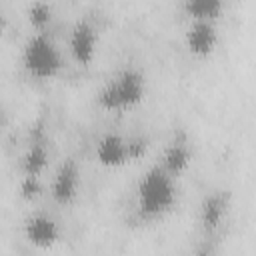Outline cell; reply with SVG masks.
<instances>
[{
  "mask_svg": "<svg viewBox=\"0 0 256 256\" xmlns=\"http://www.w3.org/2000/svg\"><path fill=\"white\" fill-rule=\"evenodd\" d=\"M138 212L144 218H158L166 214L176 202L174 176H170L160 164L146 170L138 182Z\"/></svg>",
  "mask_w": 256,
  "mask_h": 256,
  "instance_id": "1",
  "label": "cell"
},
{
  "mask_svg": "<svg viewBox=\"0 0 256 256\" xmlns=\"http://www.w3.org/2000/svg\"><path fill=\"white\" fill-rule=\"evenodd\" d=\"M146 94V80L144 76L134 70L126 68L114 78H110L98 92V104L104 110H126L134 108L144 100Z\"/></svg>",
  "mask_w": 256,
  "mask_h": 256,
  "instance_id": "2",
  "label": "cell"
},
{
  "mask_svg": "<svg viewBox=\"0 0 256 256\" xmlns=\"http://www.w3.org/2000/svg\"><path fill=\"white\" fill-rule=\"evenodd\" d=\"M22 64L30 76L50 80L62 68V54L56 42L46 32H36L24 44Z\"/></svg>",
  "mask_w": 256,
  "mask_h": 256,
  "instance_id": "3",
  "label": "cell"
},
{
  "mask_svg": "<svg viewBox=\"0 0 256 256\" xmlns=\"http://www.w3.org/2000/svg\"><path fill=\"white\" fill-rule=\"evenodd\" d=\"M96 46H98V30H96V26L86 18L78 20L72 26L70 38H68V48H70L72 58L78 64L88 66L94 60Z\"/></svg>",
  "mask_w": 256,
  "mask_h": 256,
  "instance_id": "4",
  "label": "cell"
},
{
  "mask_svg": "<svg viewBox=\"0 0 256 256\" xmlns=\"http://www.w3.org/2000/svg\"><path fill=\"white\" fill-rule=\"evenodd\" d=\"M94 156L106 168H118L124 166L128 160H132L128 140L116 132H106L98 138L94 146Z\"/></svg>",
  "mask_w": 256,
  "mask_h": 256,
  "instance_id": "5",
  "label": "cell"
},
{
  "mask_svg": "<svg viewBox=\"0 0 256 256\" xmlns=\"http://www.w3.org/2000/svg\"><path fill=\"white\" fill-rule=\"evenodd\" d=\"M78 184H80V168L72 158H68L58 166V170L52 178L50 194H52L54 202L70 204L78 194Z\"/></svg>",
  "mask_w": 256,
  "mask_h": 256,
  "instance_id": "6",
  "label": "cell"
},
{
  "mask_svg": "<svg viewBox=\"0 0 256 256\" xmlns=\"http://www.w3.org/2000/svg\"><path fill=\"white\" fill-rule=\"evenodd\" d=\"M186 48L194 56H208L218 44V30L212 20H190L184 32Z\"/></svg>",
  "mask_w": 256,
  "mask_h": 256,
  "instance_id": "7",
  "label": "cell"
},
{
  "mask_svg": "<svg viewBox=\"0 0 256 256\" xmlns=\"http://www.w3.org/2000/svg\"><path fill=\"white\" fill-rule=\"evenodd\" d=\"M26 240L36 248H52L60 240V226L50 214H34L24 224Z\"/></svg>",
  "mask_w": 256,
  "mask_h": 256,
  "instance_id": "8",
  "label": "cell"
},
{
  "mask_svg": "<svg viewBox=\"0 0 256 256\" xmlns=\"http://www.w3.org/2000/svg\"><path fill=\"white\" fill-rule=\"evenodd\" d=\"M228 212V198L222 192H212L208 194L202 204H200V224L206 232H214L220 228L222 220L226 218Z\"/></svg>",
  "mask_w": 256,
  "mask_h": 256,
  "instance_id": "9",
  "label": "cell"
},
{
  "mask_svg": "<svg viewBox=\"0 0 256 256\" xmlns=\"http://www.w3.org/2000/svg\"><path fill=\"white\" fill-rule=\"evenodd\" d=\"M190 162H192V150H190L188 142L186 140H172L162 154L160 166L170 176H178L190 166Z\"/></svg>",
  "mask_w": 256,
  "mask_h": 256,
  "instance_id": "10",
  "label": "cell"
},
{
  "mask_svg": "<svg viewBox=\"0 0 256 256\" xmlns=\"http://www.w3.org/2000/svg\"><path fill=\"white\" fill-rule=\"evenodd\" d=\"M48 160H50V152H48L46 144L44 142H32L20 160L22 174L24 176H40L46 170Z\"/></svg>",
  "mask_w": 256,
  "mask_h": 256,
  "instance_id": "11",
  "label": "cell"
},
{
  "mask_svg": "<svg viewBox=\"0 0 256 256\" xmlns=\"http://www.w3.org/2000/svg\"><path fill=\"white\" fill-rule=\"evenodd\" d=\"M184 10L190 16V20H216L222 12L220 0H188L184 2Z\"/></svg>",
  "mask_w": 256,
  "mask_h": 256,
  "instance_id": "12",
  "label": "cell"
},
{
  "mask_svg": "<svg viewBox=\"0 0 256 256\" xmlns=\"http://www.w3.org/2000/svg\"><path fill=\"white\" fill-rule=\"evenodd\" d=\"M28 20L38 32H44V28L52 22V8L44 2H34L28 6Z\"/></svg>",
  "mask_w": 256,
  "mask_h": 256,
  "instance_id": "13",
  "label": "cell"
},
{
  "mask_svg": "<svg viewBox=\"0 0 256 256\" xmlns=\"http://www.w3.org/2000/svg\"><path fill=\"white\" fill-rule=\"evenodd\" d=\"M42 192V182L40 176H24L20 182V194L26 200H34L36 196H40Z\"/></svg>",
  "mask_w": 256,
  "mask_h": 256,
  "instance_id": "14",
  "label": "cell"
},
{
  "mask_svg": "<svg viewBox=\"0 0 256 256\" xmlns=\"http://www.w3.org/2000/svg\"><path fill=\"white\" fill-rule=\"evenodd\" d=\"M190 256H214V252H212V248H208V246H202V248L194 250Z\"/></svg>",
  "mask_w": 256,
  "mask_h": 256,
  "instance_id": "15",
  "label": "cell"
}]
</instances>
